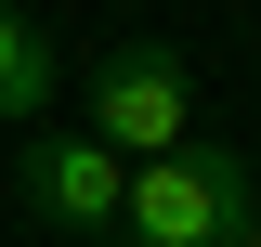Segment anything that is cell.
Listing matches in <instances>:
<instances>
[{
	"instance_id": "obj_1",
	"label": "cell",
	"mask_w": 261,
	"mask_h": 247,
	"mask_svg": "<svg viewBox=\"0 0 261 247\" xmlns=\"http://www.w3.org/2000/svg\"><path fill=\"white\" fill-rule=\"evenodd\" d=\"M261 221V182L235 143H183L157 169H130V247H235Z\"/></svg>"
},
{
	"instance_id": "obj_3",
	"label": "cell",
	"mask_w": 261,
	"mask_h": 247,
	"mask_svg": "<svg viewBox=\"0 0 261 247\" xmlns=\"http://www.w3.org/2000/svg\"><path fill=\"white\" fill-rule=\"evenodd\" d=\"M13 195H27V221H53L65 247L130 234V156H105L92 130H27V143H13Z\"/></svg>"
},
{
	"instance_id": "obj_4",
	"label": "cell",
	"mask_w": 261,
	"mask_h": 247,
	"mask_svg": "<svg viewBox=\"0 0 261 247\" xmlns=\"http://www.w3.org/2000/svg\"><path fill=\"white\" fill-rule=\"evenodd\" d=\"M53 78H65V52L0 0V130H39V104H53Z\"/></svg>"
},
{
	"instance_id": "obj_5",
	"label": "cell",
	"mask_w": 261,
	"mask_h": 247,
	"mask_svg": "<svg viewBox=\"0 0 261 247\" xmlns=\"http://www.w3.org/2000/svg\"><path fill=\"white\" fill-rule=\"evenodd\" d=\"M235 247H261V221H248V234H235Z\"/></svg>"
},
{
	"instance_id": "obj_2",
	"label": "cell",
	"mask_w": 261,
	"mask_h": 247,
	"mask_svg": "<svg viewBox=\"0 0 261 247\" xmlns=\"http://www.w3.org/2000/svg\"><path fill=\"white\" fill-rule=\"evenodd\" d=\"M92 143L130 156V169H157V156L196 143V65L170 52V39H118V52L92 65Z\"/></svg>"
}]
</instances>
